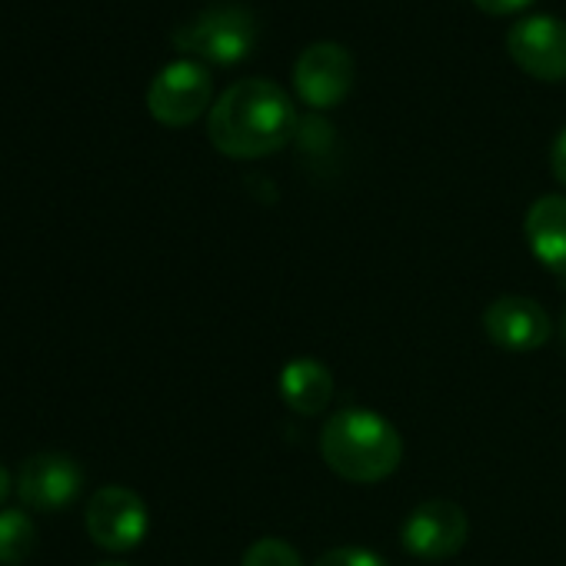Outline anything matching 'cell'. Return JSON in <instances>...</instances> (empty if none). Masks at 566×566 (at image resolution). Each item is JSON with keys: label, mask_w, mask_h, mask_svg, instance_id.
Returning <instances> with one entry per match:
<instances>
[{"label": "cell", "mask_w": 566, "mask_h": 566, "mask_svg": "<svg viewBox=\"0 0 566 566\" xmlns=\"http://www.w3.org/2000/svg\"><path fill=\"white\" fill-rule=\"evenodd\" d=\"M280 400L301 417H317L334 400V374L321 360H291L280 370Z\"/></svg>", "instance_id": "obj_12"}, {"label": "cell", "mask_w": 566, "mask_h": 566, "mask_svg": "<svg viewBox=\"0 0 566 566\" xmlns=\"http://www.w3.org/2000/svg\"><path fill=\"white\" fill-rule=\"evenodd\" d=\"M523 233L530 253L556 276H566V197L546 193L530 203Z\"/></svg>", "instance_id": "obj_11"}, {"label": "cell", "mask_w": 566, "mask_h": 566, "mask_svg": "<svg viewBox=\"0 0 566 566\" xmlns=\"http://www.w3.org/2000/svg\"><path fill=\"white\" fill-rule=\"evenodd\" d=\"M506 54L536 81H566V24L553 14L520 18L506 34Z\"/></svg>", "instance_id": "obj_9"}, {"label": "cell", "mask_w": 566, "mask_h": 566, "mask_svg": "<svg viewBox=\"0 0 566 566\" xmlns=\"http://www.w3.org/2000/svg\"><path fill=\"white\" fill-rule=\"evenodd\" d=\"M473 4L483 11V14H493V18H503V14H516L523 11L533 0H473Z\"/></svg>", "instance_id": "obj_16"}, {"label": "cell", "mask_w": 566, "mask_h": 566, "mask_svg": "<svg viewBox=\"0 0 566 566\" xmlns=\"http://www.w3.org/2000/svg\"><path fill=\"white\" fill-rule=\"evenodd\" d=\"M563 344H566V314H563Z\"/></svg>", "instance_id": "obj_20"}, {"label": "cell", "mask_w": 566, "mask_h": 566, "mask_svg": "<svg viewBox=\"0 0 566 566\" xmlns=\"http://www.w3.org/2000/svg\"><path fill=\"white\" fill-rule=\"evenodd\" d=\"M549 164H553V177L566 187V130L556 134L553 150H549Z\"/></svg>", "instance_id": "obj_17"}, {"label": "cell", "mask_w": 566, "mask_h": 566, "mask_svg": "<svg viewBox=\"0 0 566 566\" xmlns=\"http://www.w3.org/2000/svg\"><path fill=\"white\" fill-rule=\"evenodd\" d=\"M11 490H14V476H11V470L0 463V506H4V500L11 496Z\"/></svg>", "instance_id": "obj_18"}, {"label": "cell", "mask_w": 566, "mask_h": 566, "mask_svg": "<svg viewBox=\"0 0 566 566\" xmlns=\"http://www.w3.org/2000/svg\"><path fill=\"white\" fill-rule=\"evenodd\" d=\"M97 566H127V563H117V559H107V563H97Z\"/></svg>", "instance_id": "obj_19"}, {"label": "cell", "mask_w": 566, "mask_h": 566, "mask_svg": "<svg viewBox=\"0 0 566 566\" xmlns=\"http://www.w3.org/2000/svg\"><path fill=\"white\" fill-rule=\"evenodd\" d=\"M256 18L243 4H210L174 28V48L200 64H240L256 48Z\"/></svg>", "instance_id": "obj_3"}, {"label": "cell", "mask_w": 566, "mask_h": 566, "mask_svg": "<svg viewBox=\"0 0 566 566\" xmlns=\"http://www.w3.org/2000/svg\"><path fill=\"white\" fill-rule=\"evenodd\" d=\"M213 97V77L200 61L180 57L157 71L147 87V111L164 127H187L193 124Z\"/></svg>", "instance_id": "obj_4"}, {"label": "cell", "mask_w": 566, "mask_h": 566, "mask_svg": "<svg viewBox=\"0 0 566 566\" xmlns=\"http://www.w3.org/2000/svg\"><path fill=\"white\" fill-rule=\"evenodd\" d=\"M470 536V520L453 500H423L410 510L400 526V543L420 559H447L463 549Z\"/></svg>", "instance_id": "obj_8"}, {"label": "cell", "mask_w": 566, "mask_h": 566, "mask_svg": "<svg viewBox=\"0 0 566 566\" xmlns=\"http://www.w3.org/2000/svg\"><path fill=\"white\" fill-rule=\"evenodd\" d=\"M87 533L107 553H127L144 543L150 530L147 503L127 486H101L87 503Z\"/></svg>", "instance_id": "obj_5"}, {"label": "cell", "mask_w": 566, "mask_h": 566, "mask_svg": "<svg viewBox=\"0 0 566 566\" xmlns=\"http://www.w3.org/2000/svg\"><path fill=\"white\" fill-rule=\"evenodd\" d=\"M294 87L314 111L337 107L354 87V54L337 41L307 44L294 64Z\"/></svg>", "instance_id": "obj_6"}, {"label": "cell", "mask_w": 566, "mask_h": 566, "mask_svg": "<svg viewBox=\"0 0 566 566\" xmlns=\"http://www.w3.org/2000/svg\"><path fill=\"white\" fill-rule=\"evenodd\" d=\"M297 127V107L287 91L263 77L230 84L207 114L210 144L233 160H260L283 150Z\"/></svg>", "instance_id": "obj_1"}, {"label": "cell", "mask_w": 566, "mask_h": 566, "mask_svg": "<svg viewBox=\"0 0 566 566\" xmlns=\"http://www.w3.org/2000/svg\"><path fill=\"white\" fill-rule=\"evenodd\" d=\"M38 546V526L28 510H0V563L21 566Z\"/></svg>", "instance_id": "obj_13"}, {"label": "cell", "mask_w": 566, "mask_h": 566, "mask_svg": "<svg viewBox=\"0 0 566 566\" xmlns=\"http://www.w3.org/2000/svg\"><path fill=\"white\" fill-rule=\"evenodd\" d=\"M321 457L350 483H380L397 473L403 460V440L387 417L350 407L324 423Z\"/></svg>", "instance_id": "obj_2"}, {"label": "cell", "mask_w": 566, "mask_h": 566, "mask_svg": "<svg viewBox=\"0 0 566 566\" xmlns=\"http://www.w3.org/2000/svg\"><path fill=\"white\" fill-rule=\"evenodd\" d=\"M314 566H390V563L364 546H337V549H327Z\"/></svg>", "instance_id": "obj_15"}, {"label": "cell", "mask_w": 566, "mask_h": 566, "mask_svg": "<svg viewBox=\"0 0 566 566\" xmlns=\"http://www.w3.org/2000/svg\"><path fill=\"white\" fill-rule=\"evenodd\" d=\"M240 566H304L301 553L280 536H260L247 546Z\"/></svg>", "instance_id": "obj_14"}, {"label": "cell", "mask_w": 566, "mask_h": 566, "mask_svg": "<svg viewBox=\"0 0 566 566\" xmlns=\"http://www.w3.org/2000/svg\"><path fill=\"white\" fill-rule=\"evenodd\" d=\"M84 490V470L71 453H34L18 470V496L28 510L38 513H61L67 510Z\"/></svg>", "instance_id": "obj_7"}, {"label": "cell", "mask_w": 566, "mask_h": 566, "mask_svg": "<svg viewBox=\"0 0 566 566\" xmlns=\"http://www.w3.org/2000/svg\"><path fill=\"white\" fill-rule=\"evenodd\" d=\"M483 331L500 350L533 354L549 340L553 321L536 301L520 297V294H506V297H496L483 311Z\"/></svg>", "instance_id": "obj_10"}]
</instances>
